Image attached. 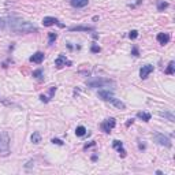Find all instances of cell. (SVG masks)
Returning a JSON list of instances; mask_svg holds the SVG:
<instances>
[{
  "label": "cell",
  "instance_id": "obj_1",
  "mask_svg": "<svg viewBox=\"0 0 175 175\" xmlns=\"http://www.w3.org/2000/svg\"><path fill=\"white\" fill-rule=\"evenodd\" d=\"M3 23H0V26L1 27H4V26L7 25V27L8 29H11L13 32L18 33V34H27V33H37V27L34 25H32L30 22H26V21H21V19H15V18H11V19H8V22H4V21H1Z\"/></svg>",
  "mask_w": 175,
  "mask_h": 175
},
{
  "label": "cell",
  "instance_id": "obj_2",
  "mask_svg": "<svg viewBox=\"0 0 175 175\" xmlns=\"http://www.w3.org/2000/svg\"><path fill=\"white\" fill-rule=\"evenodd\" d=\"M0 155L8 156L10 155V137L6 131L0 133Z\"/></svg>",
  "mask_w": 175,
  "mask_h": 175
},
{
  "label": "cell",
  "instance_id": "obj_3",
  "mask_svg": "<svg viewBox=\"0 0 175 175\" xmlns=\"http://www.w3.org/2000/svg\"><path fill=\"white\" fill-rule=\"evenodd\" d=\"M88 88H107L110 85H115V82L111 81V79H107V78H96V79H92V81L86 82Z\"/></svg>",
  "mask_w": 175,
  "mask_h": 175
},
{
  "label": "cell",
  "instance_id": "obj_4",
  "mask_svg": "<svg viewBox=\"0 0 175 175\" xmlns=\"http://www.w3.org/2000/svg\"><path fill=\"white\" fill-rule=\"evenodd\" d=\"M153 139H155V142H157L159 145H162V146H167V148H171L172 146L171 139H170L167 136L162 134V133H155L153 134Z\"/></svg>",
  "mask_w": 175,
  "mask_h": 175
},
{
  "label": "cell",
  "instance_id": "obj_5",
  "mask_svg": "<svg viewBox=\"0 0 175 175\" xmlns=\"http://www.w3.org/2000/svg\"><path fill=\"white\" fill-rule=\"evenodd\" d=\"M115 126H116V120L113 119V118H110V119H105L101 123V130H103L104 133H111V130Z\"/></svg>",
  "mask_w": 175,
  "mask_h": 175
},
{
  "label": "cell",
  "instance_id": "obj_6",
  "mask_svg": "<svg viewBox=\"0 0 175 175\" xmlns=\"http://www.w3.org/2000/svg\"><path fill=\"white\" fill-rule=\"evenodd\" d=\"M71 65H73L71 60H68L65 55H59L58 58H56V60H55L56 68H63L65 66H71Z\"/></svg>",
  "mask_w": 175,
  "mask_h": 175
},
{
  "label": "cell",
  "instance_id": "obj_7",
  "mask_svg": "<svg viewBox=\"0 0 175 175\" xmlns=\"http://www.w3.org/2000/svg\"><path fill=\"white\" fill-rule=\"evenodd\" d=\"M99 97H100L101 100H104V101H108V103H111V101L113 100V93L111 90L103 89V90H99Z\"/></svg>",
  "mask_w": 175,
  "mask_h": 175
},
{
  "label": "cell",
  "instance_id": "obj_8",
  "mask_svg": "<svg viewBox=\"0 0 175 175\" xmlns=\"http://www.w3.org/2000/svg\"><path fill=\"white\" fill-rule=\"evenodd\" d=\"M42 25L44 26H52V25H58L59 27H65V25L63 23H60L56 18H53V16H45L44 19H42Z\"/></svg>",
  "mask_w": 175,
  "mask_h": 175
},
{
  "label": "cell",
  "instance_id": "obj_9",
  "mask_svg": "<svg viewBox=\"0 0 175 175\" xmlns=\"http://www.w3.org/2000/svg\"><path fill=\"white\" fill-rule=\"evenodd\" d=\"M152 71H153V66L152 65L142 66V67H141V70H139V77H141V79H145V78H148Z\"/></svg>",
  "mask_w": 175,
  "mask_h": 175
},
{
  "label": "cell",
  "instance_id": "obj_10",
  "mask_svg": "<svg viewBox=\"0 0 175 175\" xmlns=\"http://www.w3.org/2000/svg\"><path fill=\"white\" fill-rule=\"evenodd\" d=\"M112 145H113V148L119 152V155L122 156V157H125L126 156V149L123 148V144H122V141H118V139H115L112 142Z\"/></svg>",
  "mask_w": 175,
  "mask_h": 175
},
{
  "label": "cell",
  "instance_id": "obj_11",
  "mask_svg": "<svg viewBox=\"0 0 175 175\" xmlns=\"http://www.w3.org/2000/svg\"><path fill=\"white\" fill-rule=\"evenodd\" d=\"M170 39H171V37H170L168 33H159V34H157V37H156L157 42H159V44H162V45H164V44H168Z\"/></svg>",
  "mask_w": 175,
  "mask_h": 175
},
{
  "label": "cell",
  "instance_id": "obj_12",
  "mask_svg": "<svg viewBox=\"0 0 175 175\" xmlns=\"http://www.w3.org/2000/svg\"><path fill=\"white\" fill-rule=\"evenodd\" d=\"M70 32H94V26H73Z\"/></svg>",
  "mask_w": 175,
  "mask_h": 175
},
{
  "label": "cell",
  "instance_id": "obj_13",
  "mask_svg": "<svg viewBox=\"0 0 175 175\" xmlns=\"http://www.w3.org/2000/svg\"><path fill=\"white\" fill-rule=\"evenodd\" d=\"M89 0H70V4H71L74 8H84L88 6Z\"/></svg>",
  "mask_w": 175,
  "mask_h": 175
},
{
  "label": "cell",
  "instance_id": "obj_14",
  "mask_svg": "<svg viewBox=\"0 0 175 175\" xmlns=\"http://www.w3.org/2000/svg\"><path fill=\"white\" fill-rule=\"evenodd\" d=\"M44 56H45V55H44L42 52H36V53H34L33 56H30V62L40 65V63H41L42 60H44Z\"/></svg>",
  "mask_w": 175,
  "mask_h": 175
},
{
  "label": "cell",
  "instance_id": "obj_15",
  "mask_svg": "<svg viewBox=\"0 0 175 175\" xmlns=\"http://www.w3.org/2000/svg\"><path fill=\"white\" fill-rule=\"evenodd\" d=\"M137 118H139V119L144 120V122H149V120H151V113H149V112H144V111H141V112L137 113Z\"/></svg>",
  "mask_w": 175,
  "mask_h": 175
},
{
  "label": "cell",
  "instance_id": "obj_16",
  "mask_svg": "<svg viewBox=\"0 0 175 175\" xmlns=\"http://www.w3.org/2000/svg\"><path fill=\"white\" fill-rule=\"evenodd\" d=\"M30 139H32V142L33 144H40L41 142V134L39 133V131H34V133L32 134V137H30Z\"/></svg>",
  "mask_w": 175,
  "mask_h": 175
},
{
  "label": "cell",
  "instance_id": "obj_17",
  "mask_svg": "<svg viewBox=\"0 0 175 175\" xmlns=\"http://www.w3.org/2000/svg\"><path fill=\"white\" fill-rule=\"evenodd\" d=\"M159 115H160L162 118H165V119H168L170 122H175V116L172 115L171 112H167V111H164V112H160Z\"/></svg>",
  "mask_w": 175,
  "mask_h": 175
},
{
  "label": "cell",
  "instance_id": "obj_18",
  "mask_svg": "<svg viewBox=\"0 0 175 175\" xmlns=\"http://www.w3.org/2000/svg\"><path fill=\"white\" fill-rule=\"evenodd\" d=\"M111 103L115 105L116 108H119V110H126V105H125V103H122L120 100H118V99H115L113 97V100L111 101Z\"/></svg>",
  "mask_w": 175,
  "mask_h": 175
},
{
  "label": "cell",
  "instance_id": "obj_19",
  "mask_svg": "<svg viewBox=\"0 0 175 175\" xmlns=\"http://www.w3.org/2000/svg\"><path fill=\"white\" fill-rule=\"evenodd\" d=\"M174 65H175V63L172 62V60L168 63L167 68H165V74H168V75H172V74H174V73H175V66H174Z\"/></svg>",
  "mask_w": 175,
  "mask_h": 175
},
{
  "label": "cell",
  "instance_id": "obj_20",
  "mask_svg": "<svg viewBox=\"0 0 175 175\" xmlns=\"http://www.w3.org/2000/svg\"><path fill=\"white\" fill-rule=\"evenodd\" d=\"M86 131H88V130L85 129L84 126H78L77 129H75V134H77L78 137H84L85 134H86Z\"/></svg>",
  "mask_w": 175,
  "mask_h": 175
},
{
  "label": "cell",
  "instance_id": "obj_21",
  "mask_svg": "<svg viewBox=\"0 0 175 175\" xmlns=\"http://www.w3.org/2000/svg\"><path fill=\"white\" fill-rule=\"evenodd\" d=\"M167 7H168V3L164 1V0H160L159 3H157V11H164Z\"/></svg>",
  "mask_w": 175,
  "mask_h": 175
},
{
  "label": "cell",
  "instance_id": "obj_22",
  "mask_svg": "<svg viewBox=\"0 0 175 175\" xmlns=\"http://www.w3.org/2000/svg\"><path fill=\"white\" fill-rule=\"evenodd\" d=\"M33 77L37 78V79H42V77H44V71H42V70H36V71H33Z\"/></svg>",
  "mask_w": 175,
  "mask_h": 175
},
{
  "label": "cell",
  "instance_id": "obj_23",
  "mask_svg": "<svg viewBox=\"0 0 175 175\" xmlns=\"http://www.w3.org/2000/svg\"><path fill=\"white\" fill-rule=\"evenodd\" d=\"M48 44H53V41H55L56 39H58V34H56V33H53V32H51L48 34Z\"/></svg>",
  "mask_w": 175,
  "mask_h": 175
},
{
  "label": "cell",
  "instance_id": "obj_24",
  "mask_svg": "<svg viewBox=\"0 0 175 175\" xmlns=\"http://www.w3.org/2000/svg\"><path fill=\"white\" fill-rule=\"evenodd\" d=\"M131 55L136 56V58H138V56H139V51H138V47H137V45H134L133 48H131Z\"/></svg>",
  "mask_w": 175,
  "mask_h": 175
},
{
  "label": "cell",
  "instance_id": "obj_25",
  "mask_svg": "<svg viewBox=\"0 0 175 175\" xmlns=\"http://www.w3.org/2000/svg\"><path fill=\"white\" fill-rule=\"evenodd\" d=\"M129 37L131 40H136L137 37H138V32H137V30H131V32L129 33Z\"/></svg>",
  "mask_w": 175,
  "mask_h": 175
},
{
  "label": "cell",
  "instance_id": "obj_26",
  "mask_svg": "<svg viewBox=\"0 0 175 175\" xmlns=\"http://www.w3.org/2000/svg\"><path fill=\"white\" fill-rule=\"evenodd\" d=\"M101 51V48L99 45H96V44H93L92 45V48H90V52H93V53H99V52Z\"/></svg>",
  "mask_w": 175,
  "mask_h": 175
},
{
  "label": "cell",
  "instance_id": "obj_27",
  "mask_svg": "<svg viewBox=\"0 0 175 175\" xmlns=\"http://www.w3.org/2000/svg\"><path fill=\"white\" fill-rule=\"evenodd\" d=\"M52 144H56V145L62 146L63 145V141H62V139H59V138H53V139H52Z\"/></svg>",
  "mask_w": 175,
  "mask_h": 175
},
{
  "label": "cell",
  "instance_id": "obj_28",
  "mask_svg": "<svg viewBox=\"0 0 175 175\" xmlns=\"http://www.w3.org/2000/svg\"><path fill=\"white\" fill-rule=\"evenodd\" d=\"M40 100H41L42 103H48V101H49V99L47 97V96H44V94H41V96H40Z\"/></svg>",
  "mask_w": 175,
  "mask_h": 175
},
{
  "label": "cell",
  "instance_id": "obj_29",
  "mask_svg": "<svg viewBox=\"0 0 175 175\" xmlns=\"http://www.w3.org/2000/svg\"><path fill=\"white\" fill-rule=\"evenodd\" d=\"M94 145V141H90V144H86V145L84 146V149H88V148H90V146Z\"/></svg>",
  "mask_w": 175,
  "mask_h": 175
},
{
  "label": "cell",
  "instance_id": "obj_30",
  "mask_svg": "<svg viewBox=\"0 0 175 175\" xmlns=\"http://www.w3.org/2000/svg\"><path fill=\"white\" fill-rule=\"evenodd\" d=\"M0 101H1V103H4V104H7V105H13V103H8V101H6L4 99H1V97H0Z\"/></svg>",
  "mask_w": 175,
  "mask_h": 175
},
{
  "label": "cell",
  "instance_id": "obj_31",
  "mask_svg": "<svg viewBox=\"0 0 175 175\" xmlns=\"http://www.w3.org/2000/svg\"><path fill=\"white\" fill-rule=\"evenodd\" d=\"M133 122H134V119H133V118H131V119H129V120H127V123H126V126L129 127L130 125H133Z\"/></svg>",
  "mask_w": 175,
  "mask_h": 175
},
{
  "label": "cell",
  "instance_id": "obj_32",
  "mask_svg": "<svg viewBox=\"0 0 175 175\" xmlns=\"http://www.w3.org/2000/svg\"><path fill=\"white\" fill-rule=\"evenodd\" d=\"M139 149L142 151V149H145V144H139V146H138Z\"/></svg>",
  "mask_w": 175,
  "mask_h": 175
},
{
  "label": "cell",
  "instance_id": "obj_33",
  "mask_svg": "<svg viewBox=\"0 0 175 175\" xmlns=\"http://www.w3.org/2000/svg\"><path fill=\"white\" fill-rule=\"evenodd\" d=\"M33 164V162H29V163H27V164H26V168H29V167H30V165H32Z\"/></svg>",
  "mask_w": 175,
  "mask_h": 175
}]
</instances>
